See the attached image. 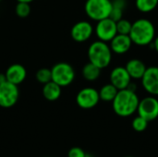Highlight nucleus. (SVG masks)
<instances>
[{"label":"nucleus","instance_id":"1","mask_svg":"<svg viewBox=\"0 0 158 157\" xmlns=\"http://www.w3.org/2000/svg\"><path fill=\"white\" fill-rule=\"evenodd\" d=\"M139 102L140 99L136 92L127 88L118 90L116 97L112 101V107L118 116L128 118L137 112Z\"/></svg>","mask_w":158,"mask_h":157},{"label":"nucleus","instance_id":"2","mask_svg":"<svg viewBox=\"0 0 158 157\" xmlns=\"http://www.w3.org/2000/svg\"><path fill=\"white\" fill-rule=\"evenodd\" d=\"M130 37L132 43L139 46L149 45L156 37V29L152 21L147 19H139L131 25Z\"/></svg>","mask_w":158,"mask_h":157},{"label":"nucleus","instance_id":"3","mask_svg":"<svg viewBox=\"0 0 158 157\" xmlns=\"http://www.w3.org/2000/svg\"><path fill=\"white\" fill-rule=\"evenodd\" d=\"M88 58L89 62L101 69L107 68L112 60L111 48L106 42L95 41L88 48Z\"/></svg>","mask_w":158,"mask_h":157},{"label":"nucleus","instance_id":"4","mask_svg":"<svg viewBox=\"0 0 158 157\" xmlns=\"http://www.w3.org/2000/svg\"><path fill=\"white\" fill-rule=\"evenodd\" d=\"M111 7V0H86L84 5L86 15L94 21L109 18Z\"/></svg>","mask_w":158,"mask_h":157},{"label":"nucleus","instance_id":"5","mask_svg":"<svg viewBox=\"0 0 158 157\" xmlns=\"http://www.w3.org/2000/svg\"><path fill=\"white\" fill-rule=\"evenodd\" d=\"M52 81L58 84L60 87L70 85L75 79V70L73 67L66 62H59L51 68Z\"/></svg>","mask_w":158,"mask_h":157},{"label":"nucleus","instance_id":"6","mask_svg":"<svg viewBox=\"0 0 158 157\" xmlns=\"http://www.w3.org/2000/svg\"><path fill=\"white\" fill-rule=\"evenodd\" d=\"M19 97L18 85L9 81L0 84V106L3 108H10L14 106Z\"/></svg>","mask_w":158,"mask_h":157},{"label":"nucleus","instance_id":"7","mask_svg":"<svg viewBox=\"0 0 158 157\" xmlns=\"http://www.w3.org/2000/svg\"><path fill=\"white\" fill-rule=\"evenodd\" d=\"M137 112L139 116L148 122L156 119L158 118V99L151 95L140 100Z\"/></svg>","mask_w":158,"mask_h":157},{"label":"nucleus","instance_id":"8","mask_svg":"<svg viewBox=\"0 0 158 157\" xmlns=\"http://www.w3.org/2000/svg\"><path fill=\"white\" fill-rule=\"evenodd\" d=\"M94 31L98 40L108 43L118 34L117 22L110 18L101 19L97 21Z\"/></svg>","mask_w":158,"mask_h":157},{"label":"nucleus","instance_id":"9","mask_svg":"<svg viewBox=\"0 0 158 157\" xmlns=\"http://www.w3.org/2000/svg\"><path fill=\"white\" fill-rule=\"evenodd\" d=\"M99 101V92L92 87H86L81 89L76 96V103L82 109L94 108L97 105Z\"/></svg>","mask_w":158,"mask_h":157},{"label":"nucleus","instance_id":"10","mask_svg":"<svg viewBox=\"0 0 158 157\" xmlns=\"http://www.w3.org/2000/svg\"><path fill=\"white\" fill-rule=\"evenodd\" d=\"M94 32L93 25L86 20H81L75 23L70 30L71 38L77 43H84L88 41Z\"/></svg>","mask_w":158,"mask_h":157},{"label":"nucleus","instance_id":"11","mask_svg":"<svg viewBox=\"0 0 158 157\" xmlns=\"http://www.w3.org/2000/svg\"><path fill=\"white\" fill-rule=\"evenodd\" d=\"M143 89L153 96L158 95V67H149L146 68L141 79Z\"/></svg>","mask_w":158,"mask_h":157},{"label":"nucleus","instance_id":"12","mask_svg":"<svg viewBox=\"0 0 158 157\" xmlns=\"http://www.w3.org/2000/svg\"><path fill=\"white\" fill-rule=\"evenodd\" d=\"M110 83L118 90L127 89L131 83V78L125 67H116L110 73Z\"/></svg>","mask_w":158,"mask_h":157},{"label":"nucleus","instance_id":"13","mask_svg":"<svg viewBox=\"0 0 158 157\" xmlns=\"http://www.w3.org/2000/svg\"><path fill=\"white\" fill-rule=\"evenodd\" d=\"M110 48L112 53L117 55L126 54L132 45V41L128 34H119L118 33L110 42Z\"/></svg>","mask_w":158,"mask_h":157},{"label":"nucleus","instance_id":"14","mask_svg":"<svg viewBox=\"0 0 158 157\" xmlns=\"http://www.w3.org/2000/svg\"><path fill=\"white\" fill-rule=\"evenodd\" d=\"M5 74H6L7 81L16 85H19L25 81L26 76H27V71H26V68L22 65L12 64L11 66L7 68Z\"/></svg>","mask_w":158,"mask_h":157},{"label":"nucleus","instance_id":"15","mask_svg":"<svg viewBox=\"0 0 158 157\" xmlns=\"http://www.w3.org/2000/svg\"><path fill=\"white\" fill-rule=\"evenodd\" d=\"M125 68L131 78L134 80H141L147 68L144 62L138 58H132L128 61Z\"/></svg>","mask_w":158,"mask_h":157},{"label":"nucleus","instance_id":"16","mask_svg":"<svg viewBox=\"0 0 158 157\" xmlns=\"http://www.w3.org/2000/svg\"><path fill=\"white\" fill-rule=\"evenodd\" d=\"M61 88L58 84L54 81H49L44 84L43 87V95L48 101H56L61 95Z\"/></svg>","mask_w":158,"mask_h":157},{"label":"nucleus","instance_id":"17","mask_svg":"<svg viewBox=\"0 0 158 157\" xmlns=\"http://www.w3.org/2000/svg\"><path fill=\"white\" fill-rule=\"evenodd\" d=\"M112 7L109 18L115 21H118L123 18L124 10L127 6V0H111Z\"/></svg>","mask_w":158,"mask_h":157},{"label":"nucleus","instance_id":"18","mask_svg":"<svg viewBox=\"0 0 158 157\" xmlns=\"http://www.w3.org/2000/svg\"><path fill=\"white\" fill-rule=\"evenodd\" d=\"M81 73H82L83 78L86 81H96L100 77L101 68H99L98 67H96L93 63L89 62L86 65H84V67L82 68Z\"/></svg>","mask_w":158,"mask_h":157},{"label":"nucleus","instance_id":"19","mask_svg":"<svg viewBox=\"0 0 158 157\" xmlns=\"http://www.w3.org/2000/svg\"><path fill=\"white\" fill-rule=\"evenodd\" d=\"M118 92V90L113 84H111V83L106 84L99 91L100 100H102L104 102H112L114 100V98L116 97Z\"/></svg>","mask_w":158,"mask_h":157},{"label":"nucleus","instance_id":"20","mask_svg":"<svg viewBox=\"0 0 158 157\" xmlns=\"http://www.w3.org/2000/svg\"><path fill=\"white\" fill-rule=\"evenodd\" d=\"M136 7L143 13L153 11L158 5V0H135Z\"/></svg>","mask_w":158,"mask_h":157},{"label":"nucleus","instance_id":"21","mask_svg":"<svg viewBox=\"0 0 158 157\" xmlns=\"http://www.w3.org/2000/svg\"><path fill=\"white\" fill-rule=\"evenodd\" d=\"M35 78L36 80L42 83V84H45L49 81H52V73H51V69L50 68H40L36 74H35Z\"/></svg>","mask_w":158,"mask_h":157},{"label":"nucleus","instance_id":"22","mask_svg":"<svg viewBox=\"0 0 158 157\" xmlns=\"http://www.w3.org/2000/svg\"><path fill=\"white\" fill-rule=\"evenodd\" d=\"M148 121L146 119H144L143 118H142L141 116H137L136 118H133L132 120V123H131V126H132V129L137 131V132H143L144 131L147 127H148Z\"/></svg>","mask_w":158,"mask_h":157},{"label":"nucleus","instance_id":"23","mask_svg":"<svg viewBox=\"0 0 158 157\" xmlns=\"http://www.w3.org/2000/svg\"><path fill=\"white\" fill-rule=\"evenodd\" d=\"M16 14L19 18H27L30 13H31V6L29 3H24V2H18L16 8H15Z\"/></svg>","mask_w":158,"mask_h":157},{"label":"nucleus","instance_id":"24","mask_svg":"<svg viewBox=\"0 0 158 157\" xmlns=\"http://www.w3.org/2000/svg\"><path fill=\"white\" fill-rule=\"evenodd\" d=\"M117 22V31H118V33L119 34H130V31L131 30V25L132 23L126 19H121Z\"/></svg>","mask_w":158,"mask_h":157},{"label":"nucleus","instance_id":"25","mask_svg":"<svg viewBox=\"0 0 158 157\" xmlns=\"http://www.w3.org/2000/svg\"><path fill=\"white\" fill-rule=\"evenodd\" d=\"M85 155L86 153L80 147H73L68 153V157H85Z\"/></svg>","mask_w":158,"mask_h":157},{"label":"nucleus","instance_id":"26","mask_svg":"<svg viewBox=\"0 0 158 157\" xmlns=\"http://www.w3.org/2000/svg\"><path fill=\"white\" fill-rule=\"evenodd\" d=\"M152 43H153L154 49L158 53V36H156V37H155V39H154V41H153Z\"/></svg>","mask_w":158,"mask_h":157},{"label":"nucleus","instance_id":"27","mask_svg":"<svg viewBox=\"0 0 158 157\" xmlns=\"http://www.w3.org/2000/svg\"><path fill=\"white\" fill-rule=\"evenodd\" d=\"M5 81H6V77L5 73H0V84L4 83Z\"/></svg>","mask_w":158,"mask_h":157},{"label":"nucleus","instance_id":"28","mask_svg":"<svg viewBox=\"0 0 158 157\" xmlns=\"http://www.w3.org/2000/svg\"><path fill=\"white\" fill-rule=\"evenodd\" d=\"M18 2H24V3H31L32 1H34V0H17Z\"/></svg>","mask_w":158,"mask_h":157},{"label":"nucleus","instance_id":"29","mask_svg":"<svg viewBox=\"0 0 158 157\" xmlns=\"http://www.w3.org/2000/svg\"><path fill=\"white\" fill-rule=\"evenodd\" d=\"M85 157H93L91 155H89V154H86V155H85Z\"/></svg>","mask_w":158,"mask_h":157},{"label":"nucleus","instance_id":"30","mask_svg":"<svg viewBox=\"0 0 158 157\" xmlns=\"http://www.w3.org/2000/svg\"><path fill=\"white\" fill-rule=\"evenodd\" d=\"M124 157H134V156H124Z\"/></svg>","mask_w":158,"mask_h":157},{"label":"nucleus","instance_id":"31","mask_svg":"<svg viewBox=\"0 0 158 157\" xmlns=\"http://www.w3.org/2000/svg\"><path fill=\"white\" fill-rule=\"evenodd\" d=\"M1 1H2V0H0V2H1Z\"/></svg>","mask_w":158,"mask_h":157}]
</instances>
